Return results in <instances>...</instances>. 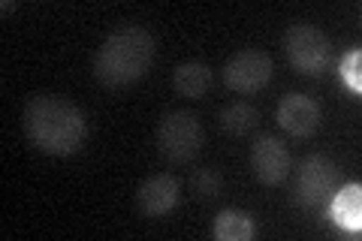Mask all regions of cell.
I'll return each mask as SVG.
<instances>
[{"mask_svg":"<svg viewBox=\"0 0 362 241\" xmlns=\"http://www.w3.org/2000/svg\"><path fill=\"white\" fill-rule=\"evenodd\" d=\"M157 54V40L139 25L112 30L94 54V76L106 88H127L148 73Z\"/></svg>","mask_w":362,"mask_h":241,"instance_id":"obj_2","label":"cell"},{"mask_svg":"<svg viewBox=\"0 0 362 241\" xmlns=\"http://www.w3.org/2000/svg\"><path fill=\"white\" fill-rule=\"evenodd\" d=\"M275 73V61L263 49H242L235 52L223 66V82L235 94H257L259 88L269 85Z\"/></svg>","mask_w":362,"mask_h":241,"instance_id":"obj_5","label":"cell"},{"mask_svg":"<svg viewBox=\"0 0 362 241\" xmlns=\"http://www.w3.org/2000/svg\"><path fill=\"white\" fill-rule=\"evenodd\" d=\"M21 127L33 148L52 157H70L85 145L88 118L73 100L58 94H37L25 102Z\"/></svg>","mask_w":362,"mask_h":241,"instance_id":"obj_1","label":"cell"},{"mask_svg":"<svg viewBox=\"0 0 362 241\" xmlns=\"http://www.w3.org/2000/svg\"><path fill=\"white\" fill-rule=\"evenodd\" d=\"M257 124H259V112H257V106H251V102H245V100H235L221 112V127L230 136L254 133Z\"/></svg>","mask_w":362,"mask_h":241,"instance_id":"obj_12","label":"cell"},{"mask_svg":"<svg viewBox=\"0 0 362 241\" xmlns=\"http://www.w3.org/2000/svg\"><path fill=\"white\" fill-rule=\"evenodd\" d=\"M251 169L259 184L275 187L290 175V151L278 136H259L251 148Z\"/></svg>","mask_w":362,"mask_h":241,"instance_id":"obj_8","label":"cell"},{"mask_svg":"<svg viewBox=\"0 0 362 241\" xmlns=\"http://www.w3.org/2000/svg\"><path fill=\"white\" fill-rule=\"evenodd\" d=\"M275 118L281 124V130H287L296 139H308V136L320 130L323 112H320V102L308 94H287L281 97Z\"/></svg>","mask_w":362,"mask_h":241,"instance_id":"obj_7","label":"cell"},{"mask_svg":"<svg viewBox=\"0 0 362 241\" xmlns=\"http://www.w3.org/2000/svg\"><path fill=\"white\" fill-rule=\"evenodd\" d=\"M284 52H287V61L293 64V70H299L305 76H320L329 64V54H332V42L329 37L314 28V25H293L284 37Z\"/></svg>","mask_w":362,"mask_h":241,"instance_id":"obj_4","label":"cell"},{"mask_svg":"<svg viewBox=\"0 0 362 241\" xmlns=\"http://www.w3.org/2000/svg\"><path fill=\"white\" fill-rule=\"evenodd\" d=\"M173 85L181 97L187 100H197L209 90L211 85V70L209 64H199V61H187V64H178L175 73H173Z\"/></svg>","mask_w":362,"mask_h":241,"instance_id":"obj_11","label":"cell"},{"mask_svg":"<svg viewBox=\"0 0 362 241\" xmlns=\"http://www.w3.org/2000/svg\"><path fill=\"white\" fill-rule=\"evenodd\" d=\"M338 178V166L326 154H308L299 166L296 187H293V199L299 205H317L326 193L332 190Z\"/></svg>","mask_w":362,"mask_h":241,"instance_id":"obj_6","label":"cell"},{"mask_svg":"<svg viewBox=\"0 0 362 241\" xmlns=\"http://www.w3.org/2000/svg\"><path fill=\"white\" fill-rule=\"evenodd\" d=\"M257 235L254 217L242 208H223L214 217V238L218 241H251Z\"/></svg>","mask_w":362,"mask_h":241,"instance_id":"obj_10","label":"cell"},{"mask_svg":"<svg viewBox=\"0 0 362 241\" xmlns=\"http://www.w3.org/2000/svg\"><path fill=\"white\" fill-rule=\"evenodd\" d=\"M221 190H223V175L218 166H206L194 175V193L199 199H214L221 196Z\"/></svg>","mask_w":362,"mask_h":241,"instance_id":"obj_14","label":"cell"},{"mask_svg":"<svg viewBox=\"0 0 362 241\" xmlns=\"http://www.w3.org/2000/svg\"><path fill=\"white\" fill-rule=\"evenodd\" d=\"M181 199V184L169 172H154L136 190V211L142 217H163L178 205Z\"/></svg>","mask_w":362,"mask_h":241,"instance_id":"obj_9","label":"cell"},{"mask_svg":"<svg viewBox=\"0 0 362 241\" xmlns=\"http://www.w3.org/2000/svg\"><path fill=\"white\" fill-rule=\"evenodd\" d=\"M206 130L194 112H166L157 121V148L169 163H187L199 154Z\"/></svg>","mask_w":362,"mask_h":241,"instance_id":"obj_3","label":"cell"},{"mask_svg":"<svg viewBox=\"0 0 362 241\" xmlns=\"http://www.w3.org/2000/svg\"><path fill=\"white\" fill-rule=\"evenodd\" d=\"M341 78L344 85L354 90V94H362V52L359 49H350L341 61Z\"/></svg>","mask_w":362,"mask_h":241,"instance_id":"obj_15","label":"cell"},{"mask_svg":"<svg viewBox=\"0 0 362 241\" xmlns=\"http://www.w3.org/2000/svg\"><path fill=\"white\" fill-rule=\"evenodd\" d=\"M332 217L341 226L359 233V226H362V187L359 184H350L338 193V199L332 205Z\"/></svg>","mask_w":362,"mask_h":241,"instance_id":"obj_13","label":"cell"}]
</instances>
